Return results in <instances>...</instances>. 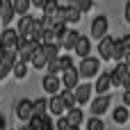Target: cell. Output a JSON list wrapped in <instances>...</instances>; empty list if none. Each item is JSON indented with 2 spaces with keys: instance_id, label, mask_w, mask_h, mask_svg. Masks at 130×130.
<instances>
[{
  "instance_id": "cell-33",
  "label": "cell",
  "mask_w": 130,
  "mask_h": 130,
  "mask_svg": "<svg viewBox=\"0 0 130 130\" xmlns=\"http://www.w3.org/2000/svg\"><path fill=\"white\" fill-rule=\"evenodd\" d=\"M55 130H80V128H73L64 117H59V119H57V123H55Z\"/></svg>"
},
{
  "instance_id": "cell-28",
  "label": "cell",
  "mask_w": 130,
  "mask_h": 130,
  "mask_svg": "<svg viewBox=\"0 0 130 130\" xmlns=\"http://www.w3.org/2000/svg\"><path fill=\"white\" fill-rule=\"evenodd\" d=\"M128 117H130V112H128V107H117L114 110V114H112V119H114V123H126L128 121Z\"/></svg>"
},
{
  "instance_id": "cell-24",
  "label": "cell",
  "mask_w": 130,
  "mask_h": 130,
  "mask_svg": "<svg viewBox=\"0 0 130 130\" xmlns=\"http://www.w3.org/2000/svg\"><path fill=\"white\" fill-rule=\"evenodd\" d=\"M123 57H126V50H123L121 41H119V39H114V46H112V57H110V59H117V64H121V62H123Z\"/></svg>"
},
{
  "instance_id": "cell-41",
  "label": "cell",
  "mask_w": 130,
  "mask_h": 130,
  "mask_svg": "<svg viewBox=\"0 0 130 130\" xmlns=\"http://www.w3.org/2000/svg\"><path fill=\"white\" fill-rule=\"evenodd\" d=\"M5 53H7V50H5V48H2V46H0V59H2V57H5Z\"/></svg>"
},
{
  "instance_id": "cell-32",
  "label": "cell",
  "mask_w": 130,
  "mask_h": 130,
  "mask_svg": "<svg viewBox=\"0 0 130 130\" xmlns=\"http://www.w3.org/2000/svg\"><path fill=\"white\" fill-rule=\"evenodd\" d=\"M57 59H59V71H62V73L69 71V69H73V59H71V57L62 55V57H57Z\"/></svg>"
},
{
  "instance_id": "cell-43",
  "label": "cell",
  "mask_w": 130,
  "mask_h": 130,
  "mask_svg": "<svg viewBox=\"0 0 130 130\" xmlns=\"http://www.w3.org/2000/svg\"><path fill=\"white\" fill-rule=\"evenodd\" d=\"M0 14H2V0H0Z\"/></svg>"
},
{
  "instance_id": "cell-6",
  "label": "cell",
  "mask_w": 130,
  "mask_h": 130,
  "mask_svg": "<svg viewBox=\"0 0 130 130\" xmlns=\"http://www.w3.org/2000/svg\"><path fill=\"white\" fill-rule=\"evenodd\" d=\"M41 87H43V91H46V94L57 96V94H59V89H62V82H59V78H57V75H43Z\"/></svg>"
},
{
  "instance_id": "cell-37",
  "label": "cell",
  "mask_w": 130,
  "mask_h": 130,
  "mask_svg": "<svg viewBox=\"0 0 130 130\" xmlns=\"http://www.w3.org/2000/svg\"><path fill=\"white\" fill-rule=\"evenodd\" d=\"M123 105H126V107H130V89H126V91H123Z\"/></svg>"
},
{
  "instance_id": "cell-27",
  "label": "cell",
  "mask_w": 130,
  "mask_h": 130,
  "mask_svg": "<svg viewBox=\"0 0 130 130\" xmlns=\"http://www.w3.org/2000/svg\"><path fill=\"white\" fill-rule=\"evenodd\" d=\"M41 37H43V23H41V21H34L32 32H30V39L37 41V43H41Z\"/></svg>"
},
{
  "instance_id": "cell-29",
  "label": "cell",
  "mask_w": 130,
  "mask_h": 130,
  "mask_svg": "<svg viewBox=\"0 0 130 130\" xmlns=\"http://www.w3.org/2000/svg\"><path fill=\"white\" fill-rule=\"evenodd\" d=\"M59 98H62V103H64V107H66V110H73V107H75V98H73V91H66V89H62Z\"/></svg>"
},
{
  "instance_id": "cell-4",
  "label": "cell",
  "mask_w": 130,
  "mask_h": 130,
  "mask_svg": "<svg viewBox=\"0 0 130 130\" xmlns=\"http://www.w3.org/2000/svg\"><path fill=\"white\" fill-rule=\"evenodd\" d=\"M107 16H96L94 21H91V37L94 39H103V37H107Z\"/></svg>"
},
{
  "instance_id": "cell-23",
  "label": "cell",
  "mask_w": 130,
  "mask_h": 130,
  "mask_svg": "<svg viewBox=\"0 0 130 130\" xmlns=\"http://www.w3.org/2000/svg\"><path fill=\"white\" fill-rule=\"evenodd\" d=\"M11 7H14V14H21V16H27L30 11V0H11Z\"/></svg>"
},
{
  "instance_id": "cell-8",
  "label": "cell",
  "mask_w": 130,
  "mask_h": 130,
  "mask_svg": "<svg viewBox=\"0 0 130 130\" xmlns=\"http://www.w3.org/2000/svg\"><path fill=\"white\" fill-rule=\"evenodd\" d=\"M16 117L23 121V123H27L34 114H32V101H27V98H23V101H18V105H16Z\"/></svg>"
},
{
  "instance_id": "cell-34",
  "label": "cell",
  "mask_w": 130,
  "mask_h": 130,
  "mask_svg": "<svg viewBox=\"0 0 130 130\" xmlns=\"http://www.w3.org/2000/svg\"><path fill=\"white\" fill-rule=\"evenodd\" d=\"M87 128H89V130H105V123H103L101 119L91 117V119H89V123H87Z\"/></svg>"
},
{
  "instance_id": "cell-44",
  "label": "cell",
  "mask_w": 130,
  "mask_h": 130,
  "mask_svg": "<svg viewBox=\"0 0 130 130\" xmlns=\"http://www.w3.org/2000/svg\"><path fill=\"white\" fill-rule=\"evenodd\" d=\"M128 71H130V66H128Z\"/></svg>"
},
{
  "instance_id": "cell-20",
  "label": "cell",
  "mask_w": 130,
  "mask_h": 130,
  "mask_svg": "<svg viewBox=\"0 0 130 130\" xmlns=\"http://www.w3.org/2000/svg\"><path fill=\"white\" fill-rule=\"evenodd\" d=\"M43 18H48L50 23H53V18H55V14L59 11V2L57 0H46V5H43Z\"/></svg>"
},
{
  "instance_id": "cell-39",
  "label": "cell",
  "mask_w": 130,
  "mask_h": 130,
  "mask_svg": "<svg viewBox=\"0 0 130 130\" xmlns=\"http://www.w3.org/2000/svg\"><path fill=\"white\" fill-rule=\"evenodd\" d=\"M126 21H128V23H130V0H128V2H126Z\"/></svg>"
},
{
  "instance_id": "cell-1",
  "label": "cell",
  "mask_w": 130,
  "mask_h": 130,
  "mask_svg": "<svg viewBox=\"0 0 130 130\" xmlns=\"http://www.w3.org/2000/svg\"><path fill=\"white\" fill-rule=\"evenodd\" d=\"M39 46H41V43H37V41H32V39H21V41H18V48H16L18 62H21V64H30V59H32V55L39 50Z\"/></svg>"
},
{
  "instance_id": "cell-12",
  "label": "cell",
  "mask_w": 130,
  "mask_h": 130,
  "mask_svg": "<svg viewBox=\"0 0 130 130\" xmlns=\"http://www.w3.org/2000/svg\"><path fill=\"white\" fill-rule=\"evenodd\" d=\"M114 75L119 78V82H121V87H123V89H130V71H128V66H126L123 62H121V64H117Z\"/></svg>"
},
{
  "instance_id": "cell-42",
  "label": "cell",
  "mask_w": 130,
  "mask_h": 130,
  "mask_svg": "<svg viewBox=\"0 0 130 130\" xmlns=\"http://www.w3.org/2000/svg\"><path fill=\"white\" fill-rule=\"evenodd\" d=\"M21 130H32V128H30V126H27V123H25V126H23V128H21Z\"/></svg>"
},
{
  "instance_id": "cell-10",
  "label": "cell",
  "mask_w": 130,
  "mask_h": 130,
  "mask_svg": "<svg viewBox=\"0 0 130 130\" xmlns=\"http://www.w3.org/2000/svg\"><path fill=\"white\" fill-rule=\"evenodd\" d=\"M32 25H34V18H32V16H21V21H18V27H16V34H18L21 39H30Z\"/></svg>"
},
{
  "instance_id": "cell-31",
  "label": "cell",
  "mask_w": 130,
  "mask_h": 130,
  "mask_svg": "<svg viewBox=\"0 0 130 130\" xmlns=\"http://www.w3.org/2000/svg\"><path fill=\"white\" fill-rule=\"evenodd\" d=\"M11 71H14V75H16L18 80H23V78H25V73H27V64H21V62H16Z\"/></svg>"
},
{
  "instance_id": "cell-45",
  "label": "cell",
  "mask_w": 130,
  "mask_h": 130,
  "mask_svg": "<svg viewBox=\"0 0 130 130\" xmlns=\"http://www.w3.org/2000/svg\"><path fill=\"white\" fill-rule=\"evenodd\" d=\"M128 121H130V117H128Z\"/></svg>"
},
{
  "instance_id": "cell-16",
  "label": "cell",
  "mask_w": 130,
  "mask_h": 130,
  "mask_svg": "<svg viewBox=\"0 0 130 130\" xmlns=\"http://www.w3.org/2000/svg\"><path fill=\"white\" fill-rule=\"evenodd\" d=\"M112 85H110V75L107 73H98V80H96V91H98V96H107V89H110Z\"/></svg>"
},
{
  "instance_id": "cell-15",
  "label": "cell",
  "mask_w": 130,
  "mask_h": 130,
  "mask_svg": "<svg viewBox=\"0 0 130 130\" xmlns=\"http://www.w3.org/2000/svg\"><path fill=\"white\" fill-rule=\"evenodd\" d=\"M39 50H41V55L46 57V62H53V59L59 57V46H55V43H41Z\"/></svg>"
},
{
  "instance_id": "cell-11",
  "label": "cell",
  "mask_w": 130,
  "mask_h": 130,
  "mask_svg": "<svg viewBox=\"0 0 130 130\" xmlns=\"http://www.w3.org/2000/svg\"><path fill=\"white\" fill-rule=\"evenodd\" d=\"M91 89H94V87H89V85H80V87H75V94H73L75 105H85V103H89Z\"/></svg>"
},
{
  "instance_id": "cell-5",
  "label": "cell",
  "mask_w": 130,
  "mask_h": 130,
  "mask_svg": "<svg viewBox=\"0 0 130 130\" xmlns=\"http://www.w3.org/2000/svg\"><path fill=\"white\" fill-rule=\"evenodd\" d=\"M59 82L64 85V89H66V91L75 89V87H78V82H80V75H78V69L73 66V69L64 71V73H62V80H59Z\"/></svg>"
},
{
  "instance_id": "cell-2",
  "label": "cell",
  "mask_w": 130,
  "mask_h": 130,
  "mask_svg": "<svg viewBox=\"0 0 130 130\" xmlns=\"http://www.w3.org/2000/svg\"><path fill=\"white\" fill-rule=\"evenodd\" d=\"M98 71H101V62H98L96 57H85V59L80 62L78 75H82V78H96Z\"/></svg>"
},
{
  "instance_id": "cell-25",
  "label": "cell",
  "mask_w": 130,
  "mask_h": 130,
  "mask_svg": "<svg viewBox=\"0 0 130 130\" xmlns=\"http://www.w3.org/2000/svg\"><path fill=\"white\" fill-rule=\"evenodd\" d=\"M64 9V23H80V11H75L73 7H62Z\"/></svg>"
},
{
  "instance_id": "cell-38",
  "label": "cell",
  "mask_w": 130,
  "mask_h": 130,
  "mask_svg": "<svg viewBox=\"0 0 130 130\" xmlns=\"http://www.w3.org/2000/svg\"><path fill=\"white\" fill-rule=\"evenodd\" d=\"M30 5H34V7H39V9H43L46 0H30Z\"/></svg>"
},
{
  "instance_id": "cell-14",
  "label": "cell",
  "mask_w": 130,
  "mask_h": 130,
  "mask_svg": "<svg viewBox=\"0 0 130 130\" xmlns=\"http://www.w3.org/2000/svg\"><path fill=\"white\" fill-rule=\"evenodd\" d=\"M112 46H114V39H112L110 34L101 39V43H98V53H101L103 59H110V57H112Z\"/></svg>"
},
{
  "instance_id": "cell-18",
  "label": "cell",
  "mask_w": 130,
  "mask_h": 130,
  "mask_svg": "<svg viewBox=\"0 0 130 130\" xmlns=\"http://www.w3.org/2000/svg\"><path fill=\"white\" fill-rule=\"evenodd\" d=\"M64 119H66L73 128H80V123L85 121V114H82V110H80V107H73V110H69V114H66Z\"/></svg>"
},
{
  "instance_id": "cell-22",
  "label": "cell",
  "mask_w": 130,
  "mask_h": 130,
  "mask_svg": "<svg viewBox=\"0 0 130 130\" xmlns=\"http://www.w3.org/2000/svg\"><path fill=\"white\" fill-rule=\"evenodd\" d=\"M78 37H80V32H75V30H69L66 34H64V39H62V48H66V50H73V46H75V41H78Z\"/></svg>"
},
{
  "instance_id": "cell-40",
  "label": "cell",
  "mask_w": 130,
  "mask_h": 130,
  "mask_svg": "<svg viewBox=\"0 0 130 130\" xmlns=\"http://www.w3.org/2000/svg\"><path fill=\"white\" fill-rule=\"evenodd\" d=\"M0 130H7V121H5V117L0 114Z\"/></svg>"
},
{
  "instance_id": "cell-30",
  "label": "cell",
  "mask_w": 130,
  "mask_h": 130,
  "mask_svg": "<svg viewBox=\"0 0 130 130\" xmlns=\"http://www.w3.org/2000/svg\"><path fill=\"white\" fill-rule=\"evenodd\" d=\"M30 64H32L34 69H43V66H46L48 62H46V57L41 55V50H37V53L32 55V59H30Z\"/></svg>"
},
{
  "instance_id": "cell-35",
  "label": "cell",
  "mask_w": 130,
  "mask_h": 130,
  "mask_svg": "<svg viewBox=\"0 0 130 130\" xmlns=\"http://www.w3.org/2000/svg\"><path fill=\"white\" fill-rule=\"evenodd\" d=\"M46 69H48V75H57V73H59V59L48 62V64H46Z\"/></svg>"
},
{
  "instance_id": "cell-13",
  "label": "cell",
  "mask_w": 130,
  "mask_h": 130,
  "mask_svg": "<svg viewBox=\"0 0 130 130\" xmlns=\"http://www.w3.org/2000/svg\"><path fill=\"white\" fill-rule=\"evenodd\" d=\"M73 50H75V53H78L82 59H85V57H89V50H91V43H89V39L80 34V37H78V41H75V46H73Z\"/></svg>"
},
{
  "instance_id": "cell-9",
  "label": "cell",
  "mask_w": 130,
  "mask_h": 130,
  "mask_svg": "<svg viewBox=\"0 0 130 130\" xmlns=\"http://www.w3.org/2000/svg\"><path fill=\"white\" fill-rule=\"evenodd\" d=\"M16 62H18V55H16V53H5V57L0 59V80L7 78V73L14 69Z\"/></svg>"
},
{
  "instance_id": "cell-7",
  "label": "cell",
  "mask_w": 130,
  "mask_h": 130,
  "mask_svg": "<svg viewBox=\"0 0 130 130\" xmlns=\"http://www.w3.org/2000/svg\"><path fill=\"white\" fill-rule=\"evenodd\" d=\"M110 103H112V98H110V96H98V98L91 103V114H94L96 119H101V117L107 112Z\"/></svg>"
},
{
  "instance_id": "cell-26",
  "label": "cell",
  "mask_w": 130,
  "mask_h": 130,
  "mask_svg": "<svg viewBox=\"0 0 130 130\" xmlns=\"http://www.w3.org/2000/svg\"><path fill=\"white\" fill-rule=\"evenodd\" d=\"M91 5H94V0H71V5H69V7H73L75 11L85 14V11H89V9H91Z\"/></svg>"
},
{
  "instance_id": "cell-21",
  "label": "cell",
  "mask_w": 130,
  "mask_h": 130,
  "mask_svg": "<svg viewBox=\"0 0 130 130\" xmlns=\"http://www.w3.org/2000/svg\"><path fill=\"white\" fill-rule=\"evenodd\" d=\"M32 114H34V117H46V114H48V101H46V98L32 101Z\"/></svg>"
},
{
  "instance_id": "cell-3",
  "label": "cell",
  "mask_w": 130,
  "mask_h": 130,
  "mask_svg": "<svg viewBox=\"0 0 130 130\" xmlns=\"http://www.w3.org/2000/svg\"><path fill=\"white\" fill-rule=\"evenodd\" d=\"M18 41H21V37H18L16 30H11V27H5V32L0 34V46H2L7 53H16Z\"/></svg>"
},
{
  "instance_id": "cell-19",
  "label": "cell",
  "mask_w": 130,
  "mask_h": 130,
  "mask_svg": "<svg viewBox=\"0 0 130 130\" xmlns=\"http://www.w3.org/2000/svg\"><path fill=\"white\" fill-rule=\"evenodd\" d=\"M11 18H14V7H11V0H2V14H0L2 25H5V27H9Z\"/></svg>"
},
{
  "instance_id": "cell-36",
  "label": "cell",
  "mask_w": 130,
  "mask_h": 130,
  "mask_svg": "<svg viewBox=\"0 0 130 130\" xmlns=\"http://www.w3.org/2000/svg\"><path fill=\"white\" fill-rule=\"evenodd\" d=\"M119 41H121V46H123V50H126V53H130V34H126V37H121Z\"/></svg>"
},
{
  "instance_id": "cell-17",
  "label": "cell",
  "mask_w": 130,
  "mask_h": 130,
  "mask_svg": "<svg viewBox=\"0 0 130 130\" xmlns=\"http://www.w3.org/2000/svg\"><path fill=\"white\" fill-rule=\"evenodd\" d=\"M66 107H64V103H62V98H59V94L57 96H50V101H48V112L50 114H55V117H62V112H64Z\"/></svg>"
}]
</instances>
